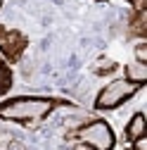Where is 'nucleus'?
Here are the masks:
<instances>
[{
    "mask_svg": "<svg viewBox=\"0 0 147 150\" xmlns=\"http://www.w3.org/2000/svg\"><path fill=\"white\" fill-rule=\"evenodd\" d=\"M60 105H62L60 100L45 96H17L0 103V119L22 126H33L48 119Z\"/></svg>",
    "mask_w": 147,
    "mask_h": 150,
    "instance_id": "obj_1",
    "label": "nucleus"
},
{
    "mask_svg": "<svg viewBox=\"0 0 147 150\" xmlns=\"http://www.w3.org/2000/svg\"><path fill=\"white\" fill-rule=\"evenodd\" d=\"M71 138L88 150H114V145H116V134L109 126V122H104V119H90V122L81 124L71 134Z\"/></svg>",
    "mask_w": 147,
    "mask_h": 150,
    "instance_id": "obj_2",
    "label": "nucleus"
},
{
    "mask_svg": "<svg viewBox=\"0 0 147 150\" xmlns=\"http://www.w3.org/2000/svg\"><path fill=\"white\" fill-rule=\"evenodd\" d=\"M142 86H135L131 81H126V79H114V81H109L100 88V93L95 96V103L93 107L97 112H109V110H116L121 107L123 103H128L135 93L140 91Z\"/></svg>",
    "mask_w": 147,
    "mask_h": 150,
    "instance_id": "obj_3",
    "label": "nucleus"
},
{
    "mask_svg": "<svg viewBox=\"0 0 147 150\" xmlns=\"http://www.w3.org/2000/svg\"><path fill=\"white\" fill-rule=\"evenodd\" d=\"M29 48V38L19 29H10L5 24H0V55L5 62H19L24 50Z\"/></svg>",
    "mask_w": 147,
    "mask_h": 150,
    "instance_id": "obj_4",
    "label": "nucleus"
},
{
    "mask_svg": "<svg viewBox=\"0 0 147 150\" xmlns=\"http://www.w3.org/2000/svg\"><path fill=\"white\" fill-rule=\"evenodd\" d=\"M123 134H126V141H128V143H133V141H138V138L147 136V119H145L142 112H135V115L128 119Z\"/></svg>",
    "mask_w": 147,
    "mask_h": 150,
    "instance_id": "obj_5",
    "label": "nucleus"
},
{
    "mask_svg": "<svg viewBox=\"0 0 147 150\" xmlns=\"http://www.w3.org/2000/svg\"><path fill=\"white\" fill-rule=\"evenodd\" d=\"M123 79L126 81H131L135 86H145L147 81V62H131V64H126L123 67Z\"/></svg>",
    "mask_w": 147,
    "mask_h": 150,
    "instance_id": "obj_6",
    "label": "nucleus"
},
{
    "mask_svg": "<svg viewBox=\"0 0 147 150\" xmlns=\"http://www.w3.org/2000/svg\"><path fill=\"white\" fill-rule=\"evenodd\" d=\"M12 86V69L5 60H0V96H5Z\"/></svg>",
    "mask_w": 147,
    "mask_h": 150,
    "instance_id": "obj_7",
    "label": "nucleus"
},
{
    "mask_svg": "<svg viewBox=\"0 0 147 150\" xmlns=\"http://www.w3.org/2000/svg\"><path fill=\"white\" fill-rule=\"evenodd\" d=\"M131 31L138 36H145V10H135V17L131 22Z\"/></svg>",
    "mask_w": 147,
    "mask_h": 150,
    "instance_id": "obj_8",
    "label": "nucleus"
},
{
    "mask_svg": "<svg viewBox=\"0 0 147 150\" xmlns=\"http://www.w3.org/2000/svg\"><path fill=\"white\" fill-rule=\"evenodd\" d=\"M135 60L138 62H147V43L145 41L135 45Z\"/></svg>",
    "mask_w": 147,
    "mask_h": 150,
    "instance_id": "obj_9",
    "label": "nucleus"
},
{
    "mask_svg": "<svg viewBox=\"0 0 147 150\" xmlns=\"http://www.w3.org/2000/svg\"><path fill=\"white\" fill-rule=\"evenodd\" d=\"M131 150H147V136L133 141V143H131Z\"/></svg>",
    "mask_w": 147,
    "mask_h": 150,
    "instance_id": "obj_10",
    "label": "nucleus"
},
{
    "mask_svg": "<svg viewBox=\"0 0 147 150\" xmlns=\"http://www.w3.org/2000/svg\"><path fill=\"white\" fill-rule=\"evenodd\" d=\"M133 5V10H145V0H128Z\"/></svg>",
    "mask_w": 147,
    "mask_h": 150,
    "instance_id": "obj_11",
    "label": "nucleus"
},
{
    "mask_svg": "<svg viewBox=\"0 0 147 150\" xmlns=\"http://www.w3.org/2000/svg\"><path fill=\"white\" fill-rule=\"evenodd\" d=\"M3 3H5V0H0V7H3Z\"/></svg>",
    "mask_w": 147,
    "mask_h": 150,
    "instance_id": "obj_12",
    "label": "nucleus"
},
{
    "mask_svg": "<svg viewBox=\"0 0 147 150\" xmlns=\"http://www.w3.org/2000/svg\"><path fill=\"white\" fill-rule=\"evenodd\" d=\"M97 3H104V0H97Z\"/></svg>",
    "mask_w": 147,
    "mask_h": 150,
    "instance_id": "obj_13",
    "label": "nucleus"
}]
</instances>
